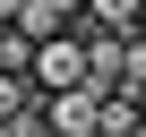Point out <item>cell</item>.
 Here are the masks:
<instances>
[{
    "label": "cell",
    "mask_w": 146,
    "mask_h": 137,
    "mask_svg": "<svg viewBox=\"0 0 146 137\" xmlns=\"http://www.w3.org/2000/svg\"><path fill=\"white\" fill-rule=\"evenodd\" d=\"M78 51H86L95 94H120V103L146 94V34H78Z\"/></svg>",
    "instance_id": "6da1fadb"
},
{
    "label": "cell",
    "mask_w": 146,
    "mask_h": 137,
    "mask_svg": "<svg viewBox=\"0 0 146 137\" xmlns=\"http://www.w3.org/2000/svg\"><path fill=\"white\" fill-rule=\"evenodd\" d=\"M26 86H35V94L86 86V51H78V34H43V43L26 51Z\"/></svg>",
    "instance_id": "7a4b0ae2"
},
{
    "label": "cell",
    "mask_w": 146,
    "mask_h": 137,
    "mask_svg": "<svg viewBox=\"0 0 146 137\" xmlns=\"http://www.w3.org/2000/svg\"><path fill=\"white\" fill-rule=\"evenodd\" d=\"M95 111H103L95 86H60L43 94V137H95Z\"/></svg>",
    "instance_id": "3957f363"
},
{
    "label": "cell",
    "mask_w": 146,
    "mask_h": 137,
    "mask_svg": "<svg viewBox=\"0 0 146 137\" xmlns=\"http://www.w3.org/2000/svg\"><path fill=\"white\" fill-rule=\"evenodd\" d=\"M9 26H17L26 43H43V34H78V0H26Z\"/></svg>",
    "instance_id": "277c9868"
},
{
    "label": "cell",
    "mask_w": 146,
    "mask_h": 137,
    "mask_svg": "<svg viewBox=\"0 0 146 137\" xmlns=\"http://www.w3.org/2000/svg\"><path fill=\"white\" fill-rule=\"evenodd\" d=\"M146 0H78V34H137Z\"/></svg>",
    "instance_id": "5b68a950"
},
{
    "label": "cell",
    "mask_w": 146,
    "mask_h": 137,
    "mask_svg": "<svg viewBox=\"0 0 146 137\" xmlns=\"http://www.w3.org/2000/svg\"><path fill=\"white\" fill-rule=\"evenodd\" d=\"M35 103H43V94H35L26 77H0V120H17V111H35Z\"/></svg>",
    "instance_id": "8992f818"
},
{
    "label": "cell",
    "mask_w": 146,
    "mask_h": 137,
    "mask_svg": "<svg viewBox=\"0 0 146 137\" xmlns=\"http://www.w3.org/2000/svg\"><path fill=\"white\" fill-rule=\"evenodd\" d=\"M17 9H26V0H0V26H9V17H17Z\"/></svg>",
    "instance_id": "52a82bcc"
},
{
    "label": "cell",
    "mask_w": 146,
    "mask_h": 137,
    "mask_svg": "<svg viewBox=\"0 0 146 137\" xmlns=\"http://www.w3.org/2000/svg\"><path fill=\"white\" fill-rule=\"evenodd\" d=\"M0 137H17V128H9V120H0Z\"/></svg>",
    "instance_id": "ba28073f"
}]
</instances>
